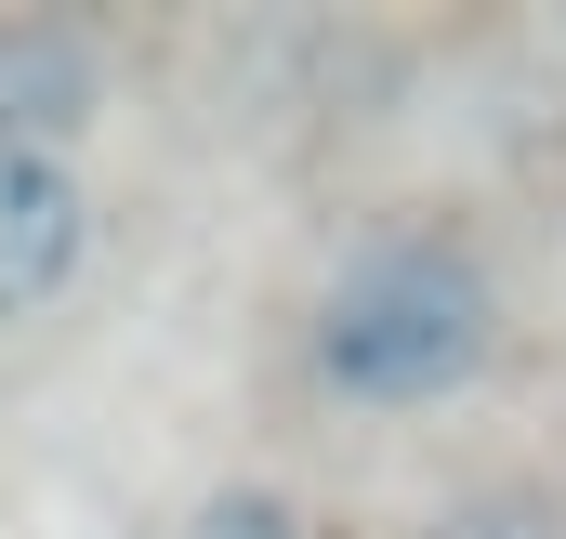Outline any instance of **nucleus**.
I'll return each mask as SVG.
<instances>
[{
    "instance_id": "nucleus-1",
    "label": "nucleus",
    "mask_w": 566,
    "mask_h": 539,
    "mask_svg": "<svg viewBox=\"0 0 566 539\" xmlns=\"http://www.w3.org/2000/svg\"><path fill=\"white\" fill-rule=\"evenodd\" d=\"M488 342H501V289H488V264L448 224L369 237L316 289V329H303L316 382L343 408H434V395H461L488 369Z\"/></svg>"
},
{
    "instance_id": "nucleus-2",
    "label": "nucleus",
    "mask_w": 566,
    "mask_h": 539,
    "mask_svg": "<svg viewBox=\"0 0 566 539\" xmlns=\"http://www.w3.org/2000/svg\"><path fill=\"white\" fill-rule=\"evenodd\" d=\"M80 251H93V184H80L66 158L0 145V329L40 316V303L80 276Z\"/></svg>"
},
{
    "instance_id": "nucleus-3",
    "label": "nucleus",
    "mask_w": 566,
    "mask_h": 539,
    "mask_svg": "<svg viewBox=\"0 0 566 539\" xmlns=\"http://www.w3.org/2000/svg\"><path fill=\"white\" fill-rule=\"evenodd\" d=\"M93 40L66 13H0V145L27 158H66V133L93 119Z\"/></svg>"
},
{
    "instance_id": "nucleus-4",
    "label": "nucleus",
    "mask_w": 566,
    "mask_h": 539,
    "mask_svg": "<svg viewBox=\"0 0 566 539\" xmlns=\"http://www.w3.org/2000/svg\"><path fill=\"white\" fill-rule=\"evenodd\" d=\"M434 539H566V514H554V487H474V500L434 514Z\"/></svg>"
},
{
    "instance_id": "nucleus-5",
    "label": "nucleus",
    "mask_w": 566,
    "mask_h": 539,
    "mask_svg": "<svg viewBox=\"0 0 566 539\" xmlns=\"http://www.w3.org/2000/svg\"><path fill=\"white\" fill-rule=\"evenodd\" d=\"M171 539H303V500L290 487H211Z\"/></svg>"
}]
</instances>
